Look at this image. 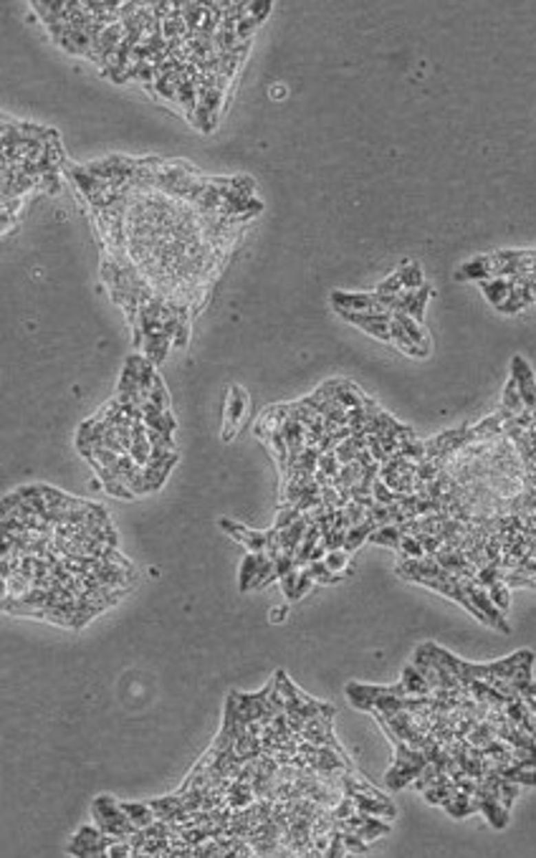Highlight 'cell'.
<instances>
[{"mask_svg":"<svg viewBox=\"0 0 536 858\" xmlns=\"http://www.w3.org/2000/svg\"><path fill=\"white\" fill-rule=\"evenodd\" d=\"M400 681L405 684L407 694H412V696H430V694H433V689H430V684L425 681L422 671H420V669H415L412 663L403 669V679H400Z\"/></svg>","mask_w":536,"mask_h":858,"instance_id":"5bb4252c","label":"cell"},{"mask_svg":"<svg viewBox=\"0 0 536 858\" xmlns=\"http://www.w3.org/2000/svg\"><path fill=\"white\" fill-rule=\"evenodd\" d=\"M296 578H299V569H291L288 575H283V578H281V590H283V595H286V600H294Z\"/></svg>","mask_w":536,"mask_h":858,"instance_id":"f6af8a7d","label":"cell"},{"mask_svg":"<svg viewBox=\"0 0 536 858\" xmlns=\"http://www.w3.org/2000/svg\"><path fill=\"white\" fill-rule=\"evenodd\" d=\"M344 322H350L354 327H359L362 332H367L369 337H377L382 342H392V312H339Z\"/></svg>","mask_w":536,"mask_h":858,"instance_id":"277c9868","label":"cell"},{"mask_svg":"<svg viewBox=\"0 0 536 858\" xmlns=\"http://www.w3.org/2000/svg\"><path fill=\"white\" fill-rule=\"evenodd\" d=\"M172 347V337L164 335V332H155L152 337H144V357L152 362V365H162V359L167 357V352Z\"/></svg>","mask_w":536,"mask_h":858,"instance_id":"8fae6325","label":"cell"},{"mask_svg":"<svg viewBox=\"0 0 536 858\" xmlns=\"http://www.w3.org/2000/svg\"><path fill=\"white\" fill-rule=\"evenodd\" d=\"M324 856H347L344 830H339V828L332 830V838H329V846H327V850H324Z\"/></svg>","mask_w":536,"mask_h":858,"instance_id":"74e56055","label":"cell"},{"mask_svg":"<svg viewBox=\"0 0 536 858\" xmlns=\"http://www.w3.org/2000/svg\"><path fill=\"white\" fill-rule=\"evenodd\" d=\"M283 94H286V86L283 84H279V89H271V96H283Z\"/></svg>","mask_w":536,"mask_h":858,"instance_id":"681fc988","label":"cell"},{"mask_svg":"<svg viewBox=\"0 0 536 858\" xmlns=\"http://www.w3.org/2000/svg\"><path fill=\"white\" fill-rule=\"evenodd\" d=\"M478 284H481L483 297L489 299L496 309H501V306L508 302V297H511V291H513L511 276H496V279H486V281H478Z\"/></svg>","mask_w":536,"mask_h":858,"instance_id":"30bf717a","label":"cell"},{"mask_svg":"<svg viewBox=\"0 0 536 858\" xmlns=\"http://www.w3.org/2000/svg\"><path fill=\"white\" fill-rule=\"evenodd\" d=\"M443 808L448 810V815H453V818H466V815L475 813L473 795H471V793H463V790H458V793H455V797H453L451 803H445Z\"/></svg>","mask_w":536,"mask_h":858,"instance_id":"ffe728a7","label":"cell"},{"mask_svg":"<svg viewBox=\"0 0 536 858\" xmlns=\"http://www.w3.org/2000/svg\"><path fill=\"white\" fill-rule=\"evenodd\" d=\"M400 273H403V286L405 289L418 291L420 286H425V279H422V269H420V264H403L400 266Z\"/></svg>","mask_w":536,"mask_h":858,"instance_id":"484cf974","label":"cell"},{"mask_svg":"<svg viewBox=\"0 0 536 858\" xmlns=\"http://www.w3.org/2000/svg\"><path fill=\"white\" fill-rule=\"evenodd\" d=\"M332 304L336 312H387L382 309L380 297L362 291V294H347V291H334L332 294Z\"/></svg>","mask_w":536,"mask_h":858,"instance_id":"52a82bcc","label":"cell"},{"mask_svg":"<svg viewBox=\"0 0 536 858\" xmlns=\"http://www.w3.org/2000/svg\"><path fill=\"white\" fill-rule=\"evenodd\" d=\"M149 400H152L155 406L162 408V410H170V395H167V388H164V383H162V377H160V375L155 377V385H152Z\"/></svg>","mask_w":536,"mask_h":858,"instance_id":"e575fe53","label":"cell"},{"mask_svg":"<svg viewBox=\"0 0 536 858\" xmlns=\"http://www.w3.org/2000/svg\"><path fill=\"white\" fill-rule=\"evenodd\" d=\"M256 25H258V21L253 16H246L243 21H238V28H235L238 41H241V43H248L250 36H253V31H256Z\"/></svg>","mask_w":536,"mask_h":858,"instance_id":"b9f144b4","label":"cell"},{"mask_svg":"<svg viewBox=\"0 0 536 858\" xmlns=\"http://www.w3.org/2000/svg\"><path fill=\"white\" fill-rule=\"evenodd\" d=\"M256 572H258V554L250 552V554H246V557H243V562H241V583H238L241 593H248L250 587H253Z\"/></svg>","mask_w":536,"mask_h":858,"instance_id":"603a6c76","label":"cell"},{"mask_svg":"<svg viewBox=\"0 0 536 858\" xmlns=\"http://www.w3.org/2000/svg\"><path fill=\"white\" fill-rule=\"evenodd\" d=\"M430 297H433L430 286H427V284L425 286H420L418 294H415V299H412L410 309H407V314H410L415 322H420V324H422V320H425V304H427V299Z\"/></svg>","mask_w":536,"mask_h":858,"instance_id":"83f0119b","label":"cell"},{"mask_svg":"<svg viewBox=\"0 0 536 858\" xmlns=\"http://www.w3.org/2000/svg\"><path fill=\"white\" fill-rule=\"evenodd\" d=\"M220 527H223V530H226L233 539L243 542L248 552H256V554L258 552H266V542H268L266 532H250L248 527H243V524H235V522H231V519H220Z\"/></svg>","mask_w":536,"mask_h":858,"instance_id":"ba28073f","label":"cell"},{"mask_svg":"<svg viewBox=\"0 0 536 858\" xmlns=\"http://www.w3.org/2000/svg\"><path fill=\"white\" fill-rule=\"evenodd\" d=\"M460 583H463V590L468 593V598L473 600V605L481 610V616L486 618V625H489V628H496L498 633H511V625L506 623V613L498 608L496 603L491 600L489 587H483L475 578L460 580Z\"/></svg>","mask_w":536,"mask_h":858,"instance_id":"3957f363","label":"cell"},{"mask_svg":"<svg viewBox=\"0 0 536 858\" xmlns=\"http://www.w3.org/2000/svg\"><path fill=\"white\" fill-rule=\"evenodd\" d=\"M516 691H519L521 696H536V681L531 679V681H524V684H516Z\"/></svg>","mask_w":536,"mask_h":858,"instance_id":"7dc6e473","label":"cell"},{"mask_svg":"<svg viewBox=\"0 0 536 858\" xmlns=\"http://www.w3.org/2000/svg\"><path fill=\"white\" fill-rule=\"evenodd\" d=\"M493 276H496V258H493V253H491V256L473 258V261L463 264L458 271H455V279L458 281H468V279L486 281V279H493Z\"/></svg>","mask_w":536,"mask_h":858,"instance_id":"9c48e42d","label":"cell"},{"mask_svg":"<svg viewBox=\"0 0 536 858\" xmlns=\"http://www.w3.org/2000/svg\"><path fill=\"white\" fill-rule=\"evenodd\" d=\"M299 516H301V512H299V509L291 507V504H283V507H281V512H279V516H276V524H273V527H276V530H286V527H291V524H294L296 519H299Z\"/></svg>","mask_w":536,"mask_h":858,"instance_id":"8d00e7d4","label":"cell"},{"mask_svg":"<svg viewBox=\"0 0 536 858\" xmlns=\"http://www.w3.org/2000/svg\"><path fill=\"white\" fill-rule=\"evenodd\" d=\"M511 377L521 393L524 408L531 410V413H536V375H534V370H531V365H528L521 355H516V357L511 359Z\"/></svg>","mask_w":536,"mask_h":858,"instance_id":"5b68a950","label":"cell"},{"mask_svg":"<svg viewBox=\"0 0 536 858\" xmlns=\"http://www.w3.org/2000/svg\"><path fill=\"white\" fill-rule=\"evenodd\" d=\"M489 595H491V600L496 603L498 608L504 610H508V603H511V587L506 585L504 580H498V583H493V585L489 587Z\"/></svg>","mask_w":536,"mask_h":858,"instance_id":"1f68e13d","label":"cell"},{"mask_svg":"<svg viewBox=\"0 0 536 858\" xmlns=\"http://www.w3.org/2000/svg\"><path fill=\"white\" fill-rule=\"evenodd\" d=\"M372 496H374V501H377V504H395V492H392V489H389V486L385 484L382 479H377V481H374Z\"/></svg>","mask_w":536,"mask_h":858,"instance_id":"ab89813d","label":"cell"},{"mask_svg":"<svg viewBox=\"0 0 536 858\" xmlns=\"http://www.w3.org/2000/svg\"><path fill=\"white\" fill-rule=\"evenodd\" d=\"M286 613L288 610L283 608V605H281V608H273L271 616H268V620H271V623H281V620H286Z\"/></svg>","mask_w":536,"mask_h":858,"instance_id":"c3c4849f","label":"cell"},{"mask_svg":"<svg viewBox=\"0 0 536 858\" xmlns=\"http://www.w3.org/2000/svg\"><path fill=\"white\" fill-rule=\"evenodd\" d=\"M187 337H190V324H187V317H182L178 332H175V339H172V344H175L178 350H182V347L187 344Z\"/></svg>","mask_w":536,"mask_h":858,"instance_id":"bcb514c9","label":"cell"},{"mask_svg":"<svg viewBox=\"0 0 536 858\" xmlns=\"http://www.w3.org/2000/svg\"><path fill=\"white\" fill-rule=\"evenodd\" d=\"M498 795H501V805H504L506 810H511V805L516 803V795H519V782L501 780V785H498Z\"/></svg>","mask_w":536,"mask_h":858,"instance_id":"836d02e7","label":"cell"},{"mask_svg":"<svg viewBox=\"0 0 536 858\" xmlns=\"http://www.w3.org/2000/svg\"><path fill=\"white\" fill-rule=\"evenodd\" d=\"M92 813H94V820H96V826L104 830V833L109 835H117V838H129L132 833H137L140 828L134 826L132 818L122 810V805L114 803V797L111 795H99L96 800L92 803Z\"/></svg>","mask_w":536,"mask_h":858,"instance_id":"7a4b0ae2","label":"cell"},{"mask_svg":"<svg viewBox=\"0 0 536 858\" xmlns=\"http://www.w3.org/2000/svg\"><path fill=\"white\" fill-rule=\"evenodd\" d=\"M374 530H377V524H374L372 519H365L362 524H354L352 530H347L344 550H347V552H354V550H359V545H362V542H367V539H369V534H372Z\"/></svg>","mask_w":536,"mask_h":858,"instance_id":"ac0fdd59","label":"cell"},{"mask_svg":"<svg viewBox=\"0 0 536 858\" xmlns=\"http://www.w3.org/2000/svg\"><path fill=\"white\" fill-rule=\"evenodd\" d=\"M344 846H347V853H369V843L365 838H359L354 830H344Z\"/></svg>","mask_w":536,"mask_h":858,"instance_id":"d590c367","label":"cell"},{"mask_svg":"<svg viewBox=\"0 0 536 858\" xmlns=\"http://www.w3.org/2000/svg\"><path fill=\"white\" fill-rule=\"evenodd\" d=\"M311 587H314V580H311V575L309 572H306V567H301L299 569V578H296V590H294V603L296 600H301L303 595L309 593Z\"/></svg>","mask_w":536,"mask_h":858,"instance_id":"7bdbcfd3","label":"cell"},{"mask_svg":"<svg viewBox=\"0 0 536 858\" xmlns=\"http://www.w3.org/2000/svg\"><path fill=\"white\" fill-rule=\"evenodd\" d=\"M273 580H279L276 578V562L266 552H258V572L256 580H253V590H261V587H266Z\"/></svg>","mask_w":536,"mask_h":858,"instance_id":"44dd1931","label":"cell"},{"mask_svg":"<svg viewBox=\"0 0 536 858\" xmlns=\"http://www.w3.org/2000/svg\"><path fill=\"white\" fill-rule=\"evenodd\" d=\"M438 775H440V770H438V767L433 765V762H427V765L422 767V773L418 775V780L412 782V788L422 793V790H427L430 785H433V782L438 780Z\"/></svg>","mask_w":536,"mask_h":858,"instance_id":"d6a6232c","label":"cell"},{"mask_svg":"<svg viewBox=\"0 0 536 858\" xmlns=\"http://www.w3.org/2000/svg\"><path fill=\"white\" fill-rule=\"evenodd\" d=\"M119 805H122V810L132 818V823L137 828H147L157 820L155 810L149 808V803H119Z\"/></svg>","mask_w":536,"mask_h":858,"instance_id":"e0dca14e","label":"cell"},{"mask_svg":"<svg viewBox=\"0 0 536 858\" xmlns=\"http://www.w3.org/2000/svg\"><path fill=\"white\" fill-rule=\"evenodd\" d=\"M248 413V393L243 390L241 385H233L228 393V406H226V426H223V441H231L235 436V430L241 428L243 418Z\"/></svg>","mask_w":536,"mask_h":858,"instance_id":"8992f818","label":"cell"},{"mask_svg":"<svg viewBox=\"0 0 536 858\" xmlns=\"http://www.w3.org/2000/svg\"><path fill=\"white\" fill-rule=\"evenodd\" d=\"M354 810H357V805H354L352 795H342V800L332 808V815H334L336 820H347L350 815H354Z\"/></svg>","mask_w":536,"mask_h":858,"instance_id":"f35d334b","label":"cell"},{"mask_svg":"<svg viewBox=\"0 0 536 858\" xmlns=\"http://www.w3.org/2000/svg\"><path fill=\"white\" fill-rule=\"evenodd\" d=\"M350 562L352 552H347V550H334V552H327V557H324V565L332 572H339V575H350Z\"/></svg>","mask_w":536,"mask_h":858,"instance_id":"d4e9b609","label":"cell"},{"mask_svg":"<svg viewBox=\"0 0 536 858\" xmlns=\"http://www.w3.org/2000/svg\"><path fill=\"white\" fill-rule=\"evenodd\" d=\"M354 833L359 838H365L367 843L374 841V838H380V835H387L389 833V826L387 823H382L377 815H369V813H362V823L359 828H354Z\"/></svg>","mask_w":536,"mask_h":858,"instance_id":"2e32d148","label":"cell"},{"mask_svg":"<svg viewBox=\"0 0 536 858\" xmlns=\"http://www.w3.org/2000/svg\"><path fill=\"white\" fill-rule=\"evenodd\" d=\"M172 838H147L142 846L140 856H170Z\"/></svg>","mask_w":536,"mask_h":858,"instance_id":"f546056e","label":"cell"},{"mask_svg":"<svg viewBox=\"0 0 536 858\" xmlns=\"http://www.w3.org/2000/svg\"><path fill=\"white\" fill-rule=\"evenodd\" d=\"M389 332H392V342H395L397 350H403L405 355H410V357H427V352H422L418 347V344L412 342L410 337H407V332H405V329L400 327V322L392 320V324H389Z\"/></svg>","mask_w":536,"mask_h":858,"instance_id":"d6986e66","label":"cell"},{"mask_svg":"<svg viewBox=\"0 0 536 858\" xmlns=\"http://www.w3.org/2000/svg\"><path fill=\"white\" fill-rule=\"evenodd\" d=\"M400 456H405V459H410V461H415V463H418V461H425V456H427V448H425V441H418V438H407V441H400Z\"/></svg>","mask_w":536,"mask_h":858,"instance_id":"4316f807","label":"cell"},{"mask_svg":"<svg viewBox=\"0 0 536 858\" xmlns=\"http://www.w3.org/2000/svg\"><path fill=\"white\" fill-rule=\"evenodd\" d=\"M427 765V757L422 749L410 747L407 742L397 740L395 742V765L389 767L385 775V785L387 790H403L407 785L418 780V775L422 773V767Z\"/></svg>","mask_w":536,"mask_h":858,"instance_id":"6da1fadb","label":"cell"},{"mask_svg":"<svg viewBox=\"0 0 536 858\" xmlns=\"http://www.w3.org/2000/svg\"><path fill=\"white\" fill-rule=\"evenodd\" d=\"M306 572L311 575L314 583H321V585H336V583L344 578V575H334V572L324 565V560L309 562V565H306Z\"/></svg>","mask_w":536,"mask_h":858,"instance_id":"7402d4cb","label":"cell"},{"mask_svg":"<svg viewBox=\"0 0 536 858\" xmlns=\"http://www.w3.org/2000/svg\"><path fill=\"white\" fill-rule=\"evenodd\" d=\"M271 8H273L271 0H253V3H248V16H253L258 23H261V21L271 13Z\"/></svg>","mask_w":536,"mask_h":858,"instance_id":"ee69618b","label":"cell"},{"mask_svg":"<svg viewBox=\"0 0 536 858\" xmlns=\"http://www.w3.org/2000/svg\"><path fill=\"white\" fill-rule=\"evenodd\" d=\"M400 291H405V286H403V273H400V269H397V271L392 273V276H387L385 281H380V284H377L374 294H385V297H397Z\"/></svg>","mask_w":536,"mask_h":858,"instance_id":"4dcf8cb0","label":"cell"},{"mask_svg":"<svg viewBox=\"0 0 536 858\" xmlns=\"http://www.w3.org/2000/svg\"><path fill=\"white\" fill-rule=\"evenodd\" d=\"M367 542L380 545V547H389V550H400V542H403V530H400V524H385V527H377V530L369 534Z\"/></svg>","mask_w":536,"mask_h":858,"instance_id":"9a60e30c","label":"cell"},{"mask_svg":"<svg viewBox=\"0 0 536 858\" xmlns=\"http://www.w3.org/2000/svg\"><path fill=\"white\" fill-rule=\"evenodd\" d=\"M344 512H347V519H350V530L354 527V524H362L365 519H369V516H367L369 509L362 507V504H357V501H350V504L344 507Z\"/></svg>","mask_w":536,"mask_h":858,"instance_id":"60d3db41","label":"cell"},{"mask_svg":"<svg viewBox=\"0 0 536 858\" xmlns=\"http://www.w3.org/2000/svg\"><path fill=\"white\" fill-rule=\"evenodd\" d=\"M400 552H403V560H420V557H425V547L420 542L418 537H412V534H403V542H400Z\"/></svg>","mask_w":536,"mask_h":858,"instance_id":"f1b7e54d","label":"cell"},{"mask_svg":"<svg viewBox=\"0 0 536 858\" xmlns=\"http://www.w3.org/2000/svg\"><path fill=\"white\" fill-rule=\"evenodd\" d=\"M501 408L508 410V413H513V415H519V413L526 410V408H524V400H521L519 388H516V383H513V377L506 383V388H504V400H501Z\"/></svg>","mask_w":536,"mask_h":858,"instance_id":"cb8c5ba5","label":"cell"},{"mask_svg":"<svg viewBox=\"0 0 536 858\" xmlns=\"http://www.w3.org/2000/svg\"><path fill=\"white\" fill-rule=\"evenodd\" d=\"M392 320L400 322V327H403L405 332H407V337H410L412 342L418 344L420 350H422V352H430V337H427V332L422 329V324H420V322L412 320L410 314H392Z\"/></svg>","mask_w":536,"mask_h":858,"instance_id":"4fadbf2b","label":"cell"},{"mask_svg":"<svg viewBox=\"0 0 536 858\" xmlns=\"http://www.w3.org/2000/svg\"><path fill=\"white\" fill-rule=\"evenodd\" d=\"M43 499L48 501V507L51 509H63V512H76V509L92 507V501L69 496V494L58 492V489H54V486H43Z\"/></svg>","mask_w":536,"mask_h":858,"instance_id":"7c38bea8","label":"cell"}]
</instances>
